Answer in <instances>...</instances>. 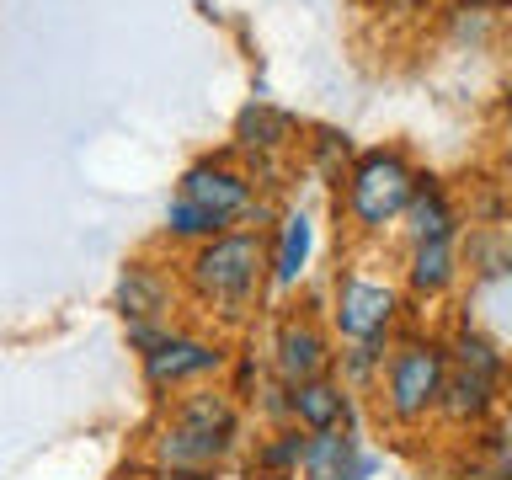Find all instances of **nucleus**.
Listing matches in <instances>:
<instances>
[{
	"label": "nucleus",
	"instance_id": "obj_7",
	"mask_svg": "<svg viewBox=\"0 0 512 480\" xmlns=\"http://www.w3.org/2000/svg\"><path fill=\"white\" fill-rule=\"evenodd\" d=\"M176 198L208 208L214 219H224L235 230V224H246L256 214V203H262L267 192H256V176L240 166L230 150H208V155L192 160V166H182V176H176Z\"/></svg>",
	"mask_w": 512,
	"mask_h": 480
},
{
	"label": "nucleus",
	"instance_id": "obj_5",
	"mask_svg": "<svg viewBox=\"0 0 512 480\" xmlns=\"http://www.w3.org/2000/svg\"><path fill=\"white\" fill-rule=\"evenodd\" d=\"M230 342L219 331H198V326H171L160 342L139 358V379L150 390L155 406H166L171 395L198 390V384H214L224 368H230Z\"/></svg>",
	"mask_w": 512,
	"mask_h": 480
},
{
	"label": "nucleus",
	"instance_id": "obj_4",
	"mask_svg": "<svg viewBox=\"0 0 512 480\" xmlns=\"http://www.w3.org/2000/svg\"><path fill=\"white\" fill-rule=\"evenodd\" d=\"M443 342H448V374H443L438 416L448 427H480L496 411V400H502L507 352L470 320H459V331L443 336Z\"/></svg>",
	"mask_w": 512,
	"mask_h": 480
},
{
	"label": "nucleus",
	"instance_id": "obj_8",
	"mask_svg": "<svg viewBox=\"0 0 512 480\" xmlns=\"http://www.w3.org/2000/svg\"><path fill=\"white\" fill-rule=\"evenodd\" d=\"M331 363H336V336L315 310H283L278 320H272V336H267L272 379L304 384V379L331 374Z\"/></svg>",
	"mask_w": 512,
	"mask_h": 480
},
{
	"label": "nucleus",
	"instance_id": "obj_2",
	"mask_svg": "<svg viewBox=\"0 0 512 480\" xmlns=\"http://www.w3.org/2000/svg\"><path fill=\"white\" fill-rule=\"evenodd\" d=\"M443 374H448V342L443 336H427V331L395 336L390 358L379 368V384H374L379 416L395 432H422L432 416H438Z\"/></svg>",
	"mask_w": 512,
	"mask_h": 480
},
{
	"label": "nucleus",
	"instance_id": "obj_14",
	"mask_svg": "<svg viewBox=\"0 0 512 480\" xmlns=\"http://www.w3.org/2000/svg\"><path fill=\"white\" fill-rule=\"evenodd\" d=\"M288 422L299 432H331V427H358V400L336 374L288 384Z\"/></svg>",
	"mask_w": 512,
	"mask_h": 480
},
{
	"label": "nucleus",
	"instance_id": "obj_9",
	"mask_svg": "<svg viewBox=\"0 0 512 480\" xmlns=\"http://www.w3.org/2000/svg\"><path fill=\"white\" fill-rule=\"evenodd\" d=\"M230 459H235L230 443L208 438L203 427L171 416L166 406H160V416L150 422V432H144V464L160 470V475H203V480H214Z\"/></svg>",
	"mask_w": 512,
	"mask_h": 480
},
{
	"label": "nucleus",
	"instance_id": "obj_23",
	"mask_svg": "<svg viewBox=\"0 0 512 480\" xmlns=\"http://www.w3.org/2000/svg\"><path fill=\"white\" fill-rule=\"evenodd\" d=\"M502 272H512V230H502Z\"/></svg>",
	"mask_w": 512,
	"mask_h": 480
},
{
	"label": "nucleus",
	"instance_id": "obj_16",
	"mask_svg": "<svg viewBox=\"0 0 512 480\" xmlns=\"http://www.w3.org/2000/svg\"><path fill=\"white\" fill-rule=\"evenodd\" d=\"M459 272H464L459 240H427V246H406L400 278H406V294L416 299H443V294H454Z\"/></svg>",
	"mask_w": 512,
	"mask_h": 480
},
{
	"label": "nucleus",
	"instance_id": "obj_20",
	"mask_svg": "<svg viewBox=\"0 0 512 480\" xmlns=\"http://www.w3.org/2000/svg\"><path fill=\"white\" fill-rule=\"evenodd\" d=\"M166 331L171 326H160V320H134V326H123V342H128V352H139V358H144V352H150Z\"/></svg>",
	"mask_w": 512,
	"mask_h": 480
},
{
	"label": "nucleus",
	"instance_id": "obj_17",
	"mask_svg": "<svg viewBox=\"0 0 512 480\" xmlns=\"http://www.w3.org/2000/svg\"><path fill=\"white\" fill-rule=\"evenodd\" d=\"M224 230H230L224 219H214L208 208L187 203V198H176V192H171L166 214H160V240H166L171 251H192V246H203V240H214Z\"/></svg>",
	"mask_w": 512,
	"mask_h": 480
},
{
	"label": "nucleus",
	"instance_id": "obj_18",
	"mask_svg": "<svg viewBox=\"0 0 512 480\" xmlns=\"http://www.w3.org/2000/svg\"><path fill=\"white\" fill-rule=\"evenodd\" d=\"M299 448H304V432L294 422L267 427L262 438H256V448H251V480H294Z\"/></svg>",
	"mask_w": 512,
	"mask_h": 480
},
{
	"label": "nucleus",
	"instance_id": "obj_10",
	"mask_svg": "<svg viewBox=\"0 0 512 480\" xmlns=\"http://www.w3.org/2000/svg\"><path fill=\"white\" fill-rule=\"evenodd\" d=\"M299 144V118H288L283 107L272 102H246L235 118V134H230V155L256 176V192L278 187L272 182V171L288 160V150Z\"/></svg>",
	"mask_w": 512,
	"mask_h": 480
},
{
	"label": "nucleus",
	"instance_id": "obj_1",
	"mask_svg": "<svg viewBox=\"0 0 512 480\" xmlns=\"http://www.w3.org/2000/svg\"><path fill=\"white\" fill-rule=\"evenodd\" d=\"M182 299L214 326H246L267 299V230L235 224L203 246L182 251Z\"/></svg>",
	"mask_w": 512,
	"mask_h": 480
},
{
	"label": "nucleus",
	"instance_id": "obj_19",
	"mask_svg": "<svg viewBox=\"0 0 512 480\" xmlns=\"http://www.w3.org/2000/svg\"><path fill=\"white\" fill-rule=\"evenodd\" d=\"M390 347L395 342H342L336 347V363H331V374L347 384L352 395H374V384H379V368H384V358H390Z\"/></svg>",
	"mask_w": 512,
	"mask_h": 480
},
{
	"label": "nucleus",
	"instance_id": "obj_6",
	"mask_svg": "<svg viewBox=\"0 0 512 480\" xmlns=\"http://www.w3.org/2000/svg\"><path fill=\"white\" fill-rule=\"evenodd\" d=\"M400 315H406V294L384 278H368V272H336L331 278V315L326 326L342 342H395L400 336Z\"/></svg>",
	"mask_w": 512,
	"mask_h": 480
},
{
	"label": "nucleus",
	"instance_id": "obj_15",
	"mask_svg": "<svg viewBox=\"0 0 512 480\" xmlns=\"http://www.w3.org/2000/svg\"><path fill=\"white\" fill-rule=\"evenodd\" d=\"M459 203L454 192H448L438 176H416V192L406 203V214H400V235H406V246H427V240H459Z\"/></svg>",
	"mask_w": 512,
	"mask_h": 480
},
{
	"label": "nucleus",
	"instance_id": "obj_11",
	"mask_svg": "<svg viewBox=\"0 0 512 480\" xmlns=\"http://www.w3.org/2000/svg\"><path fill=\"white\" fill-rule=\"evenodd\" d=\"M182 278L155 262V256H134V262L118 267V278H112V310H118L123 326H134V320H160V326H176V315H182Z\"/></svg>",
	"mask_w": 512,
	"mask_h": 480
},
{
	"label": "nucleus",
	"instance_id": "obj_21",
	"mask_svg": "<svg viewBox=\"0 0 512 480\" xmlns=\"http://www.w3.org/2000/svg\"><path fill=\"white\" fill-rule=\"evenodd\" d=\"M107 480H150V464H144V459H128V464H118Z\"/></svg>",
	"mask_w": 512,
	"mask_h": 480
},
{
	"label": "nucleus",
	"instance_id": "obj_3",
	"mask_svg": "<svg viewBox=\"0 0 512 480\" xmlns=\"http://www.w3.org/2000/svg\"><path fill=\"white\" fill-rule=\"evenodd\" d=\"M411 155L400 144H368L347 160L342 171V214L358 235H390L400 214H406L411 192H416Z\"/></svg>",
	"mask_w": 512,
	"mask_h": 480
},
{
	"label": "nucleus",
	"instance_id": "obj_12",
	"mask_svg": "<svg viewBox=\"0 0 512 480\" xmlns=\"http://www.w3.org/2000/svg\"><path fill=\"white\" fill-rule=\"evenodd\" d=\"M374 470L379 454L358 438V427H331V432H304L294 480H374Z\"/></svg>",
	"mask_w": 512,
	"mask_h": 480
},
{
	"label": "nucleus",
	"instance_id": "obj_24",
	"mask_svg": "<svg viewBox=\"0 0 512 480\" xmlns=\"http://www.w3.org/2000/svg\"><path fill=\"white\" fill-rule=\"evenodd\" d=\"M150 480H203V475H160V470H150Z\"/></svg>",
	"mask_w": 512,
	"mask_h": 480
},
{
	"label": "nucleus",
	"instance_id": "obj_13",
	"mask_svg": "<svg viewBox=\"0 0 512 480\" xmlns=\"http://www.w3.org/2000/svg\"><path fill=\"white\" fill-rule=\"evenodd\" d=\"M315 256V214L299 203L278 208L267 224V294H294Z\"/></svg>",
	"mask_w": 512,
	"mask_h": 480
},
{
	"label": "nucleus",
	"instance_id": "obj_22",
	"mask_svg": "<svg viewBox=\"0 0 512 480\" xmlns=\"http://www.w3.org/2000/svg\"><path fill=\"white\" fill-rule=\"evenodd\" d=\"M502 480H512V427L502 432Z\"/></svg>",
	"mask_w": 512,
	"mask_h": 480
}]
</instances>
